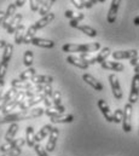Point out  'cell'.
I'll return each instance as SVG.
<instances>
[{
  "instance_id": "484cf974",
  "label": "cell",
  "mask_w": 139,
  "mask_h": 156,
  "mask_svg": "<svg viewBox=\"0 0 139 156\" xmlns=\"http://www.w3.org/2000/svg\"><path fill=\"white\" fill-rule=\"evenodd\" d=\"M51 122L52 123H69V122H73L74 121V115H61V116H57V117H50Z\"/></svg>"
},
{
  "instance_id": "ffe728a7",
  "label": "cell",
  "mask_w": 139,
  "mask_h": 156,
  "mask_svg": "<svg viewBox=\"0 0 139 156\" xmlns=\"http://www.w3.org/2000/svg\"><path fill=\"white\" fill-rule=\"evenodd\" d=\"M11 86H12L13 88H16V90H20V91H23V90L29 91V90L33 87V85H32L30 82L24 81V80H20V79L12 80V81H11Z\"/></svg>"
},
{
  "instance_id": "f1b7e54d",
  "label": "cell",
  "mask_w": 139,
  "mask_h": 156,
  "mask_svg": "<svg viewBox=\"0 0 139 156\" xmlns=\"http://www.w3.org/2000/svg\"><path fill=\"white\" fill-rule=\"evenodd\" d=\"M110 55H111V52H110V48H109V47L102 48V50L99 51V53L96 56V61H97V63H99V64L104 63L105 61H106V58H108Z\"/></svg>"
},
{
  "instance_id": "7dc6e473",
  "label": "cell",
  "mask_w": 139,
  "mask_h": 156,
  "mask_svg": "<svg viewBox=\"0 0 139 156\" xmlns=\"http://www.w3.org/2000/svg\"><path fill=\"white\" fill-rule=\"evenodd\" d=\"M26 2H27V0H16V1H15V5H16L17 7H22Z\"/></svg>"
},
{
  "instance_id": "e575fe53",
  "label": "cell",
  "mask_w": 139,
  "mask_h": 156,
  "mask_svg": "<svg viewBox=\"0 0 139 156\" xmlns=\"http://www.w3.org/2000/svg\"><path fill=\"white\" fill-rule=\"evenodd\" d=\"M51 99H52V103L55 104V107L62 105V94H61V92H59L58 90L53 91V93H52V97H51Z\"/></svg>"
},
{
  "instance_id": "d4e9b609",
  "label": "cell",
  "mask_w": 139,
  "mask_h": 156,
  "mask_svg": "<svg viewBox=\"0 0 139 156\" xmlns=\"http://www.w3.org/2000/svg\"><path fill=\"white\" fill-rule=\"evenodd\" d=\"M56 2V0H44L42 1V5H41V7H40V10H39V13H40V16H46L47 13H50V10H51V7L53 6V4Z\"/></svg>"
},
{
  "instance_id": "603a6c76",
  "label": "cell",
  "mask_w": 139,
  "mask_h": 156,
  "mask_svg": "<svg viewBox=\"0 0 139 156\" xmlns=\"http://www.w3.org/2000/svg\"><path fill=\"white\" fill-rule=\"evenodd\" d=\"M26 140H27V145L29 148H34L36 142H35V132L33 126H28L26 128Z\"/></svg>"
},
{
  "instance_id": "30bf717a",
  "label": "cell",
  "mask_w": 139,
  "mask_h": 156,
  "mask_svg": "<svg viewBox=\"0 0 139 156\" xmlns=\"http://www.w3.org/2000/svg\"><path fill=\"white\" fill-rule=\"evenodd\" d=\"M112 58L119 61V59H133L138 57V51L137 50H127V51H115L111 53Z\"/></svg>"
},
{
  "instance_id": "44dd1931",
  "label": "cell",
  "mask_w": 139,
  "mask_h": 156,
  "mask_svg": "<svg viewBox=\"0 0 139 156\" xmlns=\"http://www.w3.org/2000/svg\"><path fill=\"white\" fill-rule=\"evenodd\" d=\"M30 81L36 85H51L53 82V78L51 75H39L36 74L35 76L30 79Z\"/></svg>"
},
{
  "instance_id": "f546056e",
  "label": "cell",
  "mask_w": 139,
  "mask_h": 156,
  "mask_svg": "<svg viewBox=\"0 0 139 156\" xmlns=\"http://www.w3.org/2000/svg\"><path fill=\"white\" fill-rule=\"evenodd\" d=\"M16 10H17V6L15 5V2H13V4H10V5L7 6V10L5 11V20H4L2 24H4V23H7V22L16 15Z\"/></svg>"
},
{
  "instance_id": "7c38bea8",
  "label": "cell",
  "mask_w": 139,
  "mask_h": 156,
  "mask_svg": "<svg viewBox=\"0 0 139 156\" xmlns=\"http://www.w3.org/2000/svg\"><path fill=\"white\" fill-rule=\"evenodd\" d=\"M120 4H121V0H112L111 1L110 9H109V12H108V16H106L108 23L112 24L116 21V16H117V11H119Z\"/></svg>"
},
{
  "instance_id": "5b68a950",
  "label": "cell",
  "mask_w": 139,
  "mask_h": 156,
  "mask_svg": "<svg viewBox=\"0 0 139 156\" xmlns=\"http://www.w3.org/2000/svg\"><path fill=\"white\" fill-rule=\"evenodd\" d=\"M46 97H47V96L44 94V93H42V94H39V96H34V97H28V98H26V99L21 103V105H20L18 108H20L21 110H27V109H29V108H32V107H35L36 104L44 102Z\"/></svg>"
},
{
  "instance_id": "8d00e7d4",
  "label": "cell",
  "mask_w": 139,
  "mask_h": 156,
  "mask_svg": "<svg viewBox=\"0 0 139 156\" xmlns=\"http://www.w3.org/2000/svg\"><path fill=\"white\" fill-rule=\"evenodd\" d=\"M112 116H114V122H115V123L122 122V119H123V110H122V109H116V110L114 112Z\"/></svg>"
},
{
  "instance_id": "4dcf8cb0",
  "label": "cell",
  "mask_w": 139,
  "mask_h": 156,
  "mask_svg": "<svg viewBox=\"0 0 139 156\" xmlns=\"http://www.w3.org/2000/svg\"><path fill=\"white\" fill-rule=\"evenodd\" d=\"M36 32H37V29L34 27V24H33V26H30V27L27 29V32H26V35H24L23 44H32V40L35 38Z\"/></svg>"
},
{
  "instance_id": "83f0119b",
  "label": "cell",
  "mask_w": 139,
  "mask_h": 156,
  "mask_svg": "<svg viewBox=\"0 0 139 156\" xmlns=\"http://www.w3.org/2000/svg\"><path fill=\"white\" fill-rule=\"evenodd\" d=\"M24 35H26V27L23 24H21L17 28V30L15 32V42L18 44V45L22 44L23 40H24Z\"/></svg>"
},
{
  "instance_id": "7402d4cb",
  "label": "cell",
  "mask_w": 139,
  "mask_h": 156,
  "mask_svg": "<svg viewBox=\"0 0 139 156\" xmlns=\"http://www.w3.org/2000/svg\"><path fill=\"white\" fill-rule=\"evenodd\" d=\"M52 128H53V127H52L51 125H45V126H42V128L35 134V142H36V143H40L42 139H45L47 136H50Z\"/></svg>"
},
{
  "instance_id": "e0dca14e",
  "label": "cell",
  "mask_w": 139,
  "mask_h": 156,
  "mask_svg": "<svg viewBox=\"0 0 139 156\" xmlns=\"http://www.w3.org/2000/svg\"><path fill=\"white\" fill-rule=\"evenodd\" d=\"M67 62L73 64V66H75V67H77V68H80V69H87L90 67V64L86 61H84L80 57H75V56H68L67 57Z\"/></svg>"
},
{
  "instance_id": "9a60e30c",
  "label": "cell",
  "mask_w": 139,
  "mask_h": 156,
  "mask_svg": "<svg viewBox=\"0 0 139 156\" xmlns=\"http://www.w3.org/2000/svg\"><path fill=\"white\" fill-rule=\"evenodd\" d=\"M82 80H84L86 83H88L92 88H94L96 91H98V92L103 91V85H102L96 78H93L91 74H84V75H82Z\"/></svg>"
},
{
  "instance_id": "277c9868",
  "label": "cell",
  "mask_w": 139,
  "mask_h": 156,
  "mask_svg": "<svg viewBox=\"0 0 139 156\" xmlns=\"http://www.w3.org/2000/svg\"><path fill=\"white\" fill-rule=\"evenodd\" d=\"M26 99V91H18L17 93H16V96L11 99V102L1 110L2 112V114L4 115H7V114H11V112L16 108V107H20L21 105V103L23 102Z\"/></svg>"
},
{
  "instance_id": "816d5d0a",
  "label": "cell",
  "mask_w": 139,
  "mask_h": 156,
  "mask_svg": "<svg viewBox=\"0 0 139 156\" xmlns=\"http://www.w3.org/2000/svg\"><path fill=\"white\" fill-rule=\"evenodd\" d=\"M7 45V42L5 41V40H0V48H2V47H5Z\"/></svg>"
},
{
  "instance_id": "f35d334b",
  "label": "cell",
  "mask_w": 139,
  "mask_h": 156,
  "mask_svg": "<svg viewBox=\"0 0 139 156\" xmlns=\"http://www.w3.org/2000/svg\"><path fill=\"white\" fill-rule=\"evenodd\" d=\"M45 115H47L48 117H57L63 115V114L59 113L57 109H50V108H47V109H45Z\"/></svg>"
},
{
  "instance_id": "836d02e7",
  "label": "cell",
  "mask_w": 139,
  "mask_h": 156,
  "mask_svg": "<svg viewBox=\"0 0 139 156\" xmlns=\"http://www.w3.org/2000/svg\"><path fill=\"white\" fill-rule=\"evenodd\" d=\"M33 62H34V56H33V52L30 50H27L24 52V57H23V63L26 67H32L33 66Z\"/></svg>"
},
{
  "instance_id": "60d3db41",
  "label": "cell",
  "mask_w": 139,
  "mask_h": 156,
  "mask_svg": "<svg viewBox=\"0 0 139 156\" xmlns=\"http://www.w3.org/2000/svg\"><path fill=\"white\" fill-rule=\"evenodd\" d=\"M34 150H35V153L37 154V156H48L47 155V151H46L39 143H36L34 145Z\"/></svg>"
},
{
  "instance_id": "11a10c76",
  "label": "cell",
  "mask_w": 139,
  "mask_h": 156,
  "mask_svg": "<svg viewBox=\"0 0 139 156\" xmlns=\"http://www.w3.org/2000/svg\"><path fill=\"white\" fill-rule=\"evenodd\" d=\"M90 1H91V2H92V4H93V5H94V4H97V2H98V0H90Z\"/></svg>"
},
{
  "instance_id": "8fae6325",
  "label": "cell",
  "mask_w": 139,
  "mask_h": 156,
  "mask_svg": "<svg viewBox=\"0 0 139 156\" xmlns=\"http://www.w3.org/2000/svg\"><path fill=\"white\" fill-rule=\"evenodd\" d=\"M58 136H59V131L57 127H53L50 136H48V140H47V144H46V151L47 153H52L55 151V148H56V144H57V139H58Z\"/></svg>"
},
{
  "instance_id": "8992f818",
  "label": "cell",
  "mask_w": 139,
  "mask_h": 156,
  "mask_svg": "<svg viewBox=\"0 0 139 156\" xmlns=\"http://www.w3.org/2000/svg\"><path fill=\"white\" fill-rule=\"evenodd\" d=\"M139 98V74H134L132 78V85H131V92L128 97V103L134 104L137 103Z\"/></svg>"
},
{
  "instance_id": "ac0fdd59",
  "label": "cell",
  "mask_w": 139,
  "mask_h": 156,
  "mask_svg": "<svg viewBox=\"0 0 139 156\" xmlns=\"http://www.w3.org/2000/svg\"><path fill=\"white\" fill-rule=\"evenodd\" d=\"M55 13L53 12H50V13H47L46 16H44V17H41L37 22H35L34 23V27L39 30V29H41V28H44V27H46L48 23H51L53 20H55Z\"/></svg>"
},
{
  "instance_id": "1f68e13d",
  "label": "cell",
  "mask_w": 139,
  "mask_h": 156,
  "mask_svg": "<svg viewBox=\"0 0 139 156\" xmlns=\"http://www.w3.org/2000/svg\"><path fill=\"white\" fill-rule=\"evenodd\" d=\"M77 29L80 30V32H82L84 34H86L87 37H90V38H94V37H97V30L96 29H93L92 27H90V26H77Z\"/></svg>"
},
{
  "instance_id": "4316f807",
  "label": "cell",
  "mask_w": 139,
  "mask_h": 156,
  "mask_svg": "<svg viewBox=\"0 0 139 156\" xmlns=\"http://www.w3.org/2000/svg\"><path fill=\"white\" fill-rule=\"evenodd\" d=\"M12 53H13V45L12 44H7L4 47V53H2V61L1 62L9 63L11 57H12Z\"/></svg>"
},
{
  "instance_id": "4fadbf2b",
  "label": "cell",
  "mask_w": 139,
  "mask_h": 156,
  "mask_svg": "<svg viewBox=\"0 0 139 156\" xmlns=\"http://www.w3.org/2000/svg\"><path fill=\"white\" fill-rule=\"evenodd\" d=\"M97 105H98V109H99L101 113L103 114V116H104L105 120H106L108 122H114V116H112V114H111V112H110V108H109L108 103L105 102L104 99H98Z\"/></svg>"
},
{
  "instance_id": "6da1fadb",
  "label": "cell",
  "mask_w": 139,
  "mask_h": 156,
  "mask_svg": "<svg viewBox=\"0 0 139 156\" xmlns=\"http://www.w3.org/2000/svg\"><path fill=\"white\" fill-rule=\"evenodd\" d=\"M45 114V109L44 108H35L30 110H21L18 113H11L7 114L5 116H0V123H12V122H18V121H23L27 119H36L40 117L41 115Z\"/></svg>"
},
{
  "instance_id": "3957f363",
  "label": "cell",
  "mask_w": 139,
  "mask_h": 156,
  "mask_svg": "<svg viewBox=\"0 0 139 156\" xmlns=\"http://www.w3.org/2000/svg\"><path fill=\"white\" fill-rule=\"evenodd\" d=\"M132 114H133V104L126 103L123 107V119H122V128L125 132L132 131Z\"/></svg>"
},
{
  "instance_id": "cb8c5ba5",
  "label": "cell",
  "mask_w": 139,
  "mask_h": 156,
  "mask_svg": "<svg viewBox=\"0 0 139 156\" xmlns=\"http://www.w3.org/2000/svg\"><path fill=\"white\" fill-rule=\"evenodd\" d=\"M18 128H20V127H18L17 122H12V123L10 125V127L7 128V132H6V134H5V140H6V143L15 139V136L17 134Z\"/></svg>"
},
{
  "instance_id": "7a4b0ae2",
  "label": "cell",
  "mask_w": 139,
  "mask_h": 156,
  "mask_svg": "<svg viewBox=\"0 0 139 156\" xmlns=\"http://www.w3.org/2000/svg\"><path fill=\"white\" fill-rule=\"evenodd\" d=\"M101 48L99 42H91V44H66L62 46L64 52H77V53H91L98 51Z\"/></svg>"
},
{
  "instance_id": "7bdbcfd3",
  "label": "cell",
  "mask_w": 139,
  "mask_h": 156,
  "mask_svg": "<svg viewBox=\"0 0 139 156\" xmlns=\"http://www.w3.org/2000/svg\"><path fill=\"white\" fill-rule=\"evenodd\" d=\"M70 1H71V4H73L76 9H79V10H82V9L85 7V5L82 4L81 0H70Z\"/></svg>"
},
{
  "instance_id": "ba28073f",
  "label": "cell",
  "mask_w": 139,
  "mask_h": 156,
  "mask_svg": "<svg viewBox=\"0 0 139 156\" xmlns=\"http://www.w3.org/2000/svg\"><path fill=\"white\" fill-rule=\"evenodd\" d=\"M21 21H22V15L21 13H16L7 23H4L2 27L7 30L9 34H15V32L17 30V28L21 26Z\"/></svg>"
},
{
  "instance_id": "db71d44e",
  "label": "cell",
  "mask_w": 139,
  "mask_h": 156,
  "mask_svg": "<svg viewBox=\"0 0 139 156\" xmlns=\"http://www.w3.org/2000/svg\"><path fill=\"white\" fill-rule=\"evenodd\" d=\"M134 74H139V66L134 67Z\"/></svg>"
},
{
  "instance_id": "d590c367",
  "label": "cell",
  "mask_w": 139,
  "mask_h": 156,
  "mask_svg": "<svg viewBox=\"0 0 139 156\" xmlns=\"http://www.w3.org/2000/svg\"><path fill=\"white\" fill-rule=\"evenodd\" d=\"M84 18H85V15H84L82 12H80V13L75 15V17L70 20V22H69L70 27H73V28H77V26H79V22H81Z\"/></svg>"
},
{
  "instance_id": "2e32d148",
  "label": "cell",
  "mask_w": 139,
  "mask_h": 156,
  "mask_svg": "<svg viewBox=\"0 0 139 156\" xmlns=\"http://www.w3.org/2000/svg\"><path fill=\"white\" fill-rule=\"evenodd\" d=\"M17 92H18V91H17L16 88L11 87V88H10V90L4 94V97L0 99V110H2V109H4V108H5V107L11 102V99L16 96V93H17Z\"/></svg>"
},
{
  "instance_id": "74e56055",
  "label": "cell",
  "mask_w": 139,
  "mask_h": 156,
  "mask_svg": "<svg viewBox=\"0 0 139 156\" xmlns=\"http://www.w3.org/2000/svg\"><path fill=\"white\" fill-rule=\"evenodd\" d=\"M29 4H30V10L33 12H36L40 10L42 5V0H29Z\"/></svg>"
},
{
  "instance_id": "bcb514c9",
  "label": "cell",
  "mask_w": 139,
  "mask_h": 156,
  "mask_svg": "<svg viewBox=\"0 0 139 156\" xmlns=\"http://www.w3.org/2000/svg\"><path fill=\"white\" fill-rule=\"evenodd\" d=\"M130 63H131V66H133V67L139 66V57H136V58L131 59V61H130Z\"/></svg>"
},
{
  "instance_id": "52a82bcc",
  "label": "cell",
  "mask_w": 139,
  "mask_h": 156,
  "mask_svg": "<svg viewBox=\"0 0 139 156\" xmlns=\"http://www.w3.org/2000/svg\"><path fill=\"white\" fill-rule=\"evenodd\" d=\"M109 82H110L111 91H112V94H114L115 99H117V101L122 99L123 93H122V90H121V86H120L119 79L116 78V75H115V74H110V75H109Z\"/></svg>"
},
{
  "instance_id": "5bb4252c",
  "label": "cell",
  "mask_w": 139,
  "mask_h": 156,
  "mask_svg": "<svg viewBox=\"0 0 139 156\" xmlns=\"http://www.w3.org/2000/svg\"><path fill=\"white\" fill-rule=\"evenodd\" d=\"M102 68L104 70H112V72H123L125 70V66L122 63H119V62H111V61H105L104 63L101 64Z\"/></svg>"
},
{
  "instance_id": "c3c4849f",
  "label": "cell",
  "mask_w": 139,
  "mask_h": 156,
  "mask_svg": "<svg viewBox=\"0 0 139 156\" xmlns=\"http://www.w3.org/2000/svg\"><path fill=\"white\" fill-rule=\"evenodd\" d=\"M2 92H4V80H0V99L2 98V97H1Z\"/></svg>"
},
{
  "instance_id": "d6986e66",
  "label": "cell",
  "mask_w": 139,
  "mask_h": 156,
  "mask_svg": "<svg viewBox=\"0 0 139 156\" xmlns=\"http://www.w3.org/2000/svg\"><path fill=\"white\" fill-rule=\"evenodd\" d=\"M32 44H33L34 46L42 47V48H53L55 45H56L55 41H52V40L42 39V38H36V37L32 40Z\"/></svg>"
},
{
  "instance_id": "ab89813d",
  "label": "cell",
  "mask_w": 139,
  "mask_h": 156,
  "mask_svg": "<svg viewBox=\"0 0 139 156\" xmlns=\"http://www.w3.org/2000/svg\"><path fill=\"white\" fill-rule=\"evenodd\" d=\"M7 68H9V63L0 62V80H4L6 72H7Z\"/></svg>"
},
{
  "instance_id": "9f6ffc18",
  "label": "cell",
  "mask_w": 139,
  "mask_h": 156,
  "mask_svg": "<svg viewBox=\"0 0 139 156\" xmlns=\"http://www.w3.org/2000/svg\"><path fill=\"white\" fill-rule=\"evenodd\" d=\"M98 2H105V0H98Z\"/></svg>"
},
{
  "instance_id": "f907efd6",
  "label": "cell",
  "mask_w": 139,
  "mask_h": 156,
  "mask_svg": "<svg viewBox=\"0 0 139 156\" xmlns=\"http://www.w3.org/2000/svg\"><path fill=\"white\" fill-rule=\"evenodd\" d=\"M44 103H45V105H46L47 108H50V107H51V102H50V99H48V97H46V98H45V101H44Z\"/></svg>"
},
{
  "instance_id": "ee69618b",
  "label": "cell",
  "mask_w": 139,
  "mask_h": 156,
  "mask_svg": "<svg viewBox=\"0 0 139 156\" xmlns=\"http://www.w3.org/2000/svg\"><path fill=\"white\" fill-rule=\"evenodd\" d=\"M81 1H82V4L85 5V7H86V9H91V7L93 6V4H92L90 0H81Z\"/></svg>"
},
{
  "instance_id": "681fc988",
  "label": "cell",
  "mask_w": 139,
  "mask_h": 156,
  "mask_svg": "<svg viewBox=\"0 0 139 156\" xmlns=\"http://www.w3.org/2000/svg\"><path fill=\"white\" fill-rule=\"evenodd\" d=\"M5 20V11H0V24L4 22Z\"/></svg>"
},
{
  "instance_id": "f6af8a7d",
  "label": "cell",
  "mask_w": 139,
  "mask_h": 156,
  "mask_svg": "<svg viewBox=\"0 0 139 156\" xmlns=\"http://www.w3.org/2000/svg\"><path fill=\"white\" fill-rule=\"evenodd\" d=\"M64 15H66V17H67V18H70V20H71V18H74V17H75V15H74V12H73V11H71V10H67V11H66V13H64Z\"/></svg>"
},
{
  "instance_id": "d6a6232c",
  "label": "cell",
  "mask_w": 139,
  "mask_h": 156,
  "mask_svg": "<svg viewBox=\"0 0 139 156\" xmlns=\"http://www.w3.org/2000/svg\"><path fill=\"white\" fill-rule=\"evenodd\" d=\"M35 75H36V69H34V68H28L27 70H24L23 73H21V75L18 76V79L27 81V80H30Z\"/></svg>"
},
{
  "instance_id": "f5cc1de1",
  "label": "cell",
  "mask_w": 139,
  "mask_h": 156,
  "mask_svg": "<svg viewBox=\"0 0 139 156\" xmlns=\"http://www.w3.org/2000/svg\"><path fill=\"white\" fill-rule=\"evenodd\" d=\"M133 23H134V26H139V16H137V17L133 20Z\"/></svg>"
},
{
  "instance_id": "b9f144b4",
  "label": "cell",
  "mask_w": 139,
  "mask_h": 156,
  "mask_svg": "<svg viewBox=\"0 0 139 156\" xmlns=\"http://www.w3.org/2000/svg\"><path fill=\"white\" fill-rule=\"evenodd\" d=\"M22 154V149L21 148H17V149H13L11 151H7L5 154H2L1 156H20Z\"/></svg>"
},
{
  "instance_id": "9c48e42d",
  "label": "cell",
  "mask_w": 139,
  "mask_h": 156,
  "mask_svg": "<svg viewBox=\"0 0 139 156\" xmlns=\"http://www.w3.org/2000/svg\"><path fill=\"white\" fill-rule=\"evenodd\" d=\"M26 143H27L26 138H17V139H13V140L7 142L6 144L1 145V147H0V151H1L2 154H5V153L11 151V150H13V149L22 148V147H23Z\"/></svg>"
}]
</instances>
